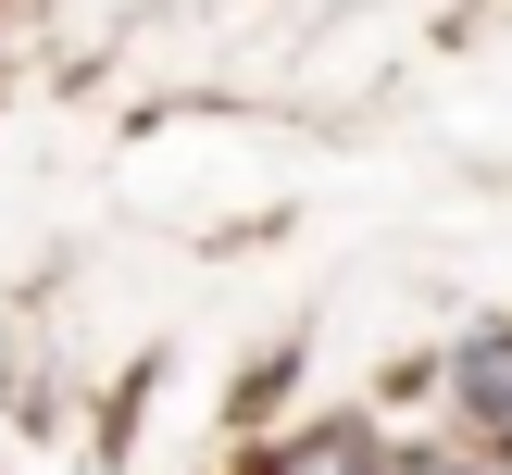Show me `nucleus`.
Wrapping results in <instances>:
<instances>
[{
  "instance_id": "3",
  "label": "nucleus",
  "mask_w": 512,
  "mask_h": 475,
  "mask_svg": "<svg viewBox=\"0 0 512 475\" xmlns=\"http://www.w3.org/2000/svg\"><path fill=\"white\" fill-rule=\"evenodd\" d=\"M400 475H475V463H463V450H413Z\"/></svg>"
},
{
  "instance_id": "2",
  "label": "nucleus",
  "mask_w": 512,
  "mask_h": 475,
  "mask_svg": "<svg viewBox=\"0 0 512 475\" xmlns=\"http://www.w3.org/2000/svg\"><path fill=\"white\" fill-rule=\"evenodd\" d=\"M263 475H400V463H388V438H375V425H313V438H288Z\"/></svg>"
},
{
  "instance_id": "1",
  "label": "nucleus",
  "mask_w": 512,
  "mask_h": 475,
  "mask_svg": "<svg viewBox=\"0 0 512 475\" xmlns=\"http://www.w3.org/2000/svg\"><path fill=\"white\" fill-rule=\"evenodd\" d=\"M450 400H463V425L488 450H512V325H488V338L450 363Z\"/></svg>"
}]
</instances>
